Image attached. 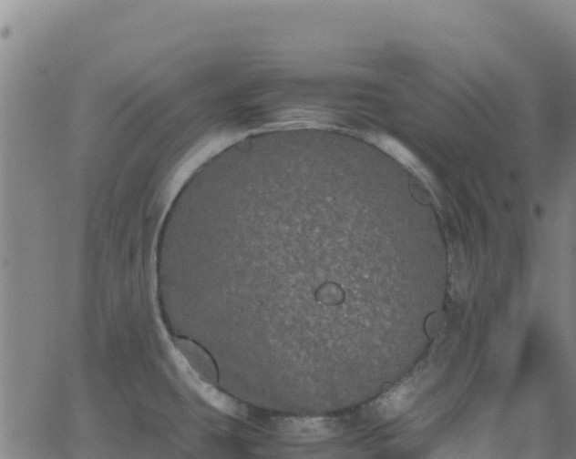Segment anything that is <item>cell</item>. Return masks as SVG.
Returning <instances> with one entry per match:
<instances>
[{
	"instance_id": "1",
	"label": "cell",
	"mask_w": 576,
	"mask_h": 459,
	"mask_svg": "<svg viewBox=\"0 0 576 459\" xmlns=\"http://www.w3.org/2000/svg\"><path fill=\"white\" fill-rule=\"evenodd\" d=\"M366 140L395 159L398 164L415 176L432 192L434 186L431 173L420 159L402 142L380 132L365 133Z\"/></svg>"
},
{
	"instance_id": "2",
	"label": "cell",
	"mask_w": 576,
	"mask_h": 459,
	"mask_svg": "<svg viewBox=\"0 0 576 459\" xmlns=\"http://www.w3.org/2000/svg\"><path fill=\"white\" fill-rule=\"evenodd\" d=\"M176 347L190 368L205 382H218L217 367L209 353L199 344L189 339H177Z\"/></svg>"
}]
</instances>
